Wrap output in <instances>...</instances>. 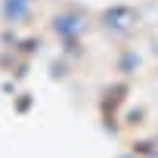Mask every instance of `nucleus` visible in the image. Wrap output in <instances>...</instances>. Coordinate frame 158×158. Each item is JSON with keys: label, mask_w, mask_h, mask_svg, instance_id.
<instances>
[{"label": "nucleus", "mask_w": 158, "mask_h": 158, "mask_svg": "<svg viewBox=\"0 0 158 158\" xmlns=\"http://www.w3.org/2000/svg\"><path fill=\"white\" fill-rule=\"evenodd\" d=\"M93 19H96V16H93L87 6L74 3V0H65V3L56 6V13L50 16L47 28H50V34L62 44V50H68V47H77V44L93 31Z\"/></svg>", "instance_id": "nucleus-1"}, {"label": "nucleus", "mask_w": 158, "mask_h": 158, "mask_svg": "<svg viewBox=\"0 0 158 158\" xmlns=\"http://www.w3.org/2000/svg\"><path fill=\"white\" fill-rule=\"evenodd\" d=\"M139 25H143V16H139V10L130 6V3H112V6L99 10L96 19H93V28H96L106 40H112V44H118V47L130 44V37L139 31Z\"/></svg>", "instance_id": "nucleus-2"}, {"label": "nucleus", "mask_w": 158, "mask_h": 158, "mask_svg": "<svg viewBox=\"0 0 158 158\" xmlns=\"http://www.w3.org/2000/svg\"><path fill=\"white\" fill-rule=\"evenodd\" d=\"M37 16V0H0V22L3 28H25Z\"/></svg>", "instance_id": "nucleus-3"}, {"label": "nucleus", "mask_w": 158, "mask_h": 158, "mask_svg": "<svg viewBox=\"0 0 158 158\" xmlns=\"http://www.w3.org/2000/svg\"><path fill=\"white\" fill-rule=\"evenodd\" d=\"M143 68V53L136 50V47H118V56H115V71H121V74H136Z\"/></svg>", "instance_id": "nucleus-4"}, {"label": "nucleus", "mask_w": 158, "mask_h": 158, "mask_svg": "<svg viewBox=\"0 0 158 158\" xmlns=\"http://www.w3.org/2000/svg\"><path fill=\"white\" fill-rule=\"evenodd\" d=\"M149 56H155V59H158V28L149 34Z\"/></svg>", "instance_id": "nucleus-5"}]
</instances>
